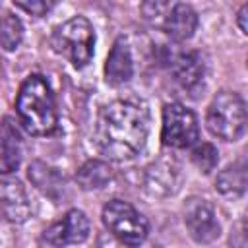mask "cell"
Here are the masks:
<instances>
[{"mask_svg":"<svg viewBox=\"0 0 248 248\" xmlns=\"http://www.w3.org/2000/svg\"><path fill=\"white\" fill-rule=\"evenodd\" d=\"M200 126L196 114L180 103H167L163 107L161 140L167 147L186 149L198 143Z\"/></svg>","mask_w":248,"mask_h":248,"instance_id":"obj_6","label":"cell"},{"mask_svg":"<svg viewBox=\"0 0 248 248\" xmlns=\"http://www.w3.org/2000/svg\"><path fill=\"white\" fill-rule=\"evenodd\" d=\"M184 225H186L190 236L200 244L213 242L221 232L215 209L203 198H190L186 202V205H184Z\"/></svg>","mask_w":248,"mask_h":248,"instance_id":"obj_7","label":"cell"},{"mask_svg":"<svg viewBox=\"0 0 248 248\" xmlns=\"http://www.w3.org/2000/svg\"><path fill=\"white\" fill-rule=\"evenodd\" d=\"M23 157V138L12 116H4L0 122V174L14 172Z\"/></svg>","mask_w":248,"mask_h":248,"instance_id":"obj_11","label":"cell"},{"mask_svg":"<svg viewBox=\"0 0 248 248\" xmlns=\"http://www.w3.org/2000/svg\"><path fill=\"white\" fill-rule=\"evenodd\" d=\"M27 176L35 184V188L39 192H43L45 196H48L50 200L60 202L64 198L66 178L58 169H54V167H50L43 161H33L27 169Z\"/></svg>","mask_w":248,"mask_h":248,"instance_id":"obj_14","label":"cell"},{"mask_svg":"<svg viewBox=\"0 0 248 248\" xmlns=\"http://www.w3.org/2000/svg\"><path fill=\"white\" fill-rule=\"evenodd\" d=\"M165 64L169 66L174 81L188 91H194L196 87L202 85L203 79V60L196 50H186V52H167Z\"/></svg>","mask_w":248,"mask_h":248,"instance_id":"obj_10","label":"cell"},{"mask_svg":"<svg viewBox=\"0 0 248 248\" xmlns=\"http://www.w3.org/2000/svg\"><path fill=\"white\" fill-rule=\"evenodd\" d=\"M101 217L107 231L122 244L130 248H138L140 244L145 242L149 232V223L132 203L124 200H110L103 207Z\"/></svg>","mask_w":248,"mask_h":248,"instance_id":"obj_5","label":"cell"},{"mask_svg":"<svg viewBox=\"0 0 248 248\" xmlns=\"http://www.w3.org/2000/svg\"><path fill=\"white\" fill-rule=\"evenodd\" d=\"M31 215V202L23 184L0 174V219L8 223H25Z\"/></svg>","mask_w":248,"mask_h":248,"instance_id":"obj_9","label":"cell"},{"mask_svg":"<svg viewBox=\"0 0 248 248\" xmlns=\"http://www.w3.org/2000/svg\"><path fill=\"white\" fill-rule=\"evenodd\" d=\"M91 231L89 219L81 209H70L66 215L52 223L45 231V238L52 246H68V244H79L87 240Z\"/></svg>","mask_w":248,"mask_h":248,"instance_id":"obj_8","label":"cell"},{"mask_svg":"<svg viewBox=\"0 0 248 248\" xmlns=\"http://www.w3.org/2000/svg\"><path fill=\"white\" fill-rule=\"evenodd\" d=\"M178 165L172 159H161L153 163L145 172V188L153 196H169L178 186Z\"/></svg>","mask_w":248,"mask_h":248,"instance_id":"obj_15","label":"cell"},{"mask_svg":"<svg viewBox=\"0 0 248 248\" xmlns=\"http://www.w3.org/2000/svg\"><path fill=\"white\" fill-rule=\"evenodd\" d=\"M147 134V108L140 103L118 99L99 110L93 140L97 149L110 161H130L145 147Z\"/></svg>","mask_w":248,"mask_h":248,"instance_id":"obj_1","label":"cell"},{"mask_svg":"<svg viewBox=\"0 0 248 248\" xmlns=\"http://www.w3.org/2000/svg\"><path fill=\"white\" fill-rule=\"evenodd\" d=\"M14 6L19 8V10H23V12H27V14H31V16H35V17H41L54 4L52 2H45V0H29V2H16Z\"/></svg>","mask_w":248,"mask_h":248,"instance_id":"obj_21","label":"cell"},{"mask_svg":"<svg viewBox=\"0 0 248 248\" xmlns=\"http://www.w3.org/2000/svg\"><path fill=\"white\" fill-rule=\"evenodd\" d=\"M236 23H238L240 31L246 35V33H248V4H244V6L238 10V14H236Z\"/></svg>","mask_w":248,"mask_h":248,"instance_id":"obj_22","label":"cell"},{"mask_svg":"<svg viewBox=\"0 0 248 248\" xmlns=\"http://www.w3.org/2000/svg\"><path fill=\"white\" fill-rule=\"evenodd\" d=\"M207 130L225 141H236L246 128V103L236 91H219L207 107Z\"/></svg>","mask_w":248,"mask_h":248,"instance_id":"obj_4","label":"cell"},{"mask_svg":"<svg viewBox=\"0 0 248 248\" xmlns=\"http://www.w3.org/2000/svg\"><path fill=\"white\" fill-rule=\"evenodd\" d=\"M196 27H198V14L190 4H184V2L172 4L161 23V29L176 43L188 41L194 35Z\"/></svg>","mask_w":248,"mask_h":248,"instance_id":"obj_12","label":"cell"},{"mask_svg":"<svg viewBox=\"0 0 248 248\" xmlns=\"http://www.w3.org/2000/svg\"><path fill=\"white\" fill-rule=\"evenodd\" d=\"M19 124L31 136H50L58 126L54 93L41 74H31L23 79L16 99Z\"/></svg>","mask_w":248,"mask_h":248,"instance_id":"obj_2","label":"cell"},{"mask_svg":"<svg viewBox=\"0 0 248 248\" xmlns=\"http://www.w3.org/2000/svg\"><path fill=\"white\" fill-rule=\"evenodd\" d=\"M76 180L81 190H101L112 180V169L101 159H89L78 169Z\"/></svg>","mask_w":248,"mask_h":248,"instance_id":"obj_16","label":"cell"},{"mask_svg":"<svg viewBox=\"0 0 248 248\" xmlns=\"http://www.w3.org/2000/svg\"><path fill=\"white\" fill-rule=\"evenodd\" d=\"M23 39V25L21 19L10 12L0 16V46L8 52L16 50Z\"/></svg>","mask_w":248,"mask_h":248,"instance_id":"obj_18","label":"cell"},{"mask_svg":"<svg viewBox=\"0 0 248 248\" xmlns=\"http://www.w3.org/2000/svg\"><path fill=\"white\" fill-rule=\"evenodd\" d=\"M134 76V62H132V52L128 43L120 37L114 41L107 62H105V79L108 85H124L132 79Z\"/></svg>","mask_w":248,"mask_h":248,"instance_id":"obj_13","label":"cell"},{"mask_svg":"<svg viewBox=\"0 0 248 248\" xmlns=\"http://www.w3.org/2000/svg\"><path fill=\"white\" fill-rule=\"evenodd\" d=\"M50 45L54 52L64 56L74 68H85L93 58L95 46V31L89 19L83 16H76L58 27H54Z\"/></svg>","mask_w":248,"mask_h":248,"instance_id":"obj_3","label":"cell"},{"mask_svg":"<svg viewBox=\"0 0 248 248\" xmlns=\"http://www.w3.org/2000/svg\"><path fill=\"white\" fill-rule=\"evenodd\" d=\"M192 163L202 170V172H211L217 163H219V151L213 143L209 141H202V143H196L194 149H192Z\"/></svg>","mask_w":248,"mask_h":248,"instance_id":"obj_19","label":"cell"},{"mask_svg":"<svg viewBox=\"0 0 248 248\" xmlns=\"http://www.w3.org/2000/svg\"><path fill=\"white\" fill-rule=\"evenodd\" d=\"M215 188L223 196H240L246 190V165L244 161H238L234 165H229L225 170L217 174Z\"/></svg>","mask_w":248,"mask_h":248,"instance_id":"obj_17","label":"cell"},{"mask_svg":"<svg viewBox=\"0 0 248 248\" xmlns=\"http://www.w3.org/2000/svg\"><path fill=\"white\" fill-rule=\"evenodd\" d=\"M170 6H172V4H167V2H147V4L141 6V12H143V16H145L153 25L161 27V23H163L165 16L169 14Z\"/></svg>","mask_w":248,"mask_h":248,"instance_id":"obj_20","label":"cell"}]
</instances>
